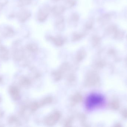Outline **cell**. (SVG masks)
I'll return each mask as SVG.
<instances>
[{"label": "cell", "instance_id": "1", "mask_svg": "<svg viewBox=\"0 0 127 127\" xmlns=\"http://www.w3.org/2000/svg\"><path fill=\"white\" fill-rule=\"evenodd\" d=\"M103 100V98L101 96L98 95H91L88 97L87 100V106L90 108L93 107L96 105L98 106L102 103Z\"/></svg>", "mask_w": 127, "mask_h": 127}, {"label": "cell", "instance_id": "2", "mask_svg": "<svg viewBox=\"0 0 127 127\" xmlns=\"http://www.w3.org/2000/svg\"><path fill=\"white\" fill-rule=\"evenodd\" d=\"M58 17L56 22V26L58 30L62 31L64 30L65 27L64 19L62 16H59Z\"/></svg>", "mask_w": 127, "mask_h": 127}, {"label": "cell", "instance_id": "3", "mask_svg": "<svg viewBox=\"0 0 127 127\" xmlns=\"http://www.w3.org/2000/svg\"><path fill=\"white\" fill-rule=\"evenodd\" d=\"M65 9V8L64 6H58L53 8L52 9V11L55 15L58 17L61 16L64 13Z\"/></svg>", "mask_w": 127, "mask_h": 127}, {"label": "cell", "instance_id": "4", "mask_svg": "<svg viewBox=\"0 0 127 127\" xmlns=\"http://www.w3.org/2000/svg\"><path fill=\"white\" fill-rule=\"evenodd\" d=\"M11 94L15 99H18L19 97V92L17 88L13 87L10 90Z\"/></svg>", "mask_w": 127, "mask_h": 127}, {"label": "cell", "instance_id": "5", "mask_svg": "<svg viewBox=\"0 0 127 127\" xmlns=\"http://www.w3.org/2000/svg\"><path fill=\"white\" fill-rule=\"evenodd\" d=\"M117 30L118 29L116 26L111 25L106 29V33L108 35H114Z\"/></svg>", "mask_w": 127, "mask_h": 127}, {"label": "cell", "instance_id": "6", "mask_svg": "<svg viewBox=\"0 0 127 127\" xmlns=\"http://www.w3.org/2000/svg\"><path fill=\"white\" fill-rule=\"evenodd\" d=\"M125 33L123 31L117 30L114 34V38L116 39H122L124 37Z\"/></svg>", "mask_w": 127, "mask_h": 127}, {"label": "cell", "instance_id": "7", "mask_svg": "<svg viewBox=\"0 0 127 127\" xmlns=\"http://www.w3.org/2000/svg\"><path fill=\"white\" fill-rule=\"evenodd\" d=\"M111 19L110 16L109 15L105 14L99 18V21L102 24H105L108 23Z\"/></svg>", "mask_w": 127, "mask_h": 127}, {"label": "cell", "instance_id": "8", "mask_svg": "<svg viewBox=\"0 0 127 127\" xmlns=\"http://www.w3.org/2000/svg\"><path fill=\"white\" fill-rule=\"evenodd\" d=\"M76 2L75 0H65V8L66 7L67 8H70L73 7L75 4Z\"/></svg>", "mask_w": 127, "mask_h": 127}, {"label": "cell", "instance_id": "9", "mask_svg": "<svg viewBox=\"0 0 127 127\" xmlns=\"http://www.w3.org/2000/svg\"><path fill=\"white\" fill-rule=\"evenodd\" d=\"M94 20L93 19H90L85 24V29L87 30H91L93 27Z\"/></svg>", "mask_w": 127, "mask_h": 127}, {"label": "cell", "instance_id": "10", "mask_svg": "<svg viewBox=\"0 0 127 127\" xmlns=\"http://www.w3.org/2000/svg\"><path fill=\"white\" fill-rule=\"evenodd\" d=\"M84 35V34H81V33H74L73 36L72 40L73 41L78 40L82 38Z\"/></svg>", "mask_w": 127, "mask_h": 127}, {"label": "cell", "instance_id": "11", "mask_svg": "<svg viewBox=\"0 0 127 127\" xmlns=\"http://www.w3.org/2000/svg\"><path fill=\"white\" fill-rule=\"evenodd\" d=\"M70 20L73 24L76 23L79 20V16L76 13H74L71 16Z\"/></svg>", "mask_w": 127, "mask_h": 127}, {"label": "cell", "instance_id": "12", "mask_svg": "<svg viewBox=\"0 0 127 127\" xmlns=\"http://www.w3.org/2000/svg\"><path fill=\"white\" fill-rule=\"evenodd\" d=\"M54 42L56 44H57L58 46L61 45L63 43V41L62 38L60 37H58L56 38H54L53 39Z\"/></svg>", "mask_w": 127, "mask_h": 127}, {"label": "cell", "instance_id": "13", "mask_svg": "<svg viewBox=\"0 0 127 127\" xmlns=\"http://www.w3.org/2000/svg\"><path fill=\"white\" fill-rule=\"evenodd\" d=\"M93 42L94 45H97L100 42V38L98 36H94L93 38Z\"/></svg>", "mask_w": 127, "mask_h": 127}, {"label": "cell", "instance_id": "14", "mask_svg": "<svg viewBox=\"0 0 127 127\" xmlns=\"http://www.w3.org/2000/svg\"><path fill=\"white\" fill-rule=\"evenodd\" d=\"M38 105L37 104L34 103L32 104V109L34 111L36 110L37 108Z\"/></svg>", "mask_w": 127, "mask_h": 127}, {"label": "cell", "instance_id": "15", "mask_svg": "<svg viewBox=\"0 0 127 127\" xmlns=\"http://www.w3.org/2000/svg\"><path fill=\"white\" fill-rule=\"evenodd\" d=\"M54 0L56 1V2H58V1H59L60 0Z\"/></svg>", "mask_w": 127, "mask_h": 127}]
</instances>
